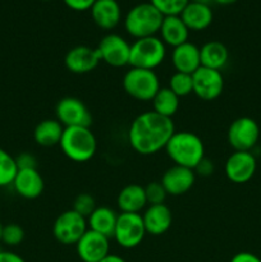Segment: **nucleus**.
<instances>
[{
	"label": "nucleus",
	"instance_id": "f257e3e1",
	"mask_svg": "<svg viewBox=\"0 0 261 262\" xmlns=\"http://www.w3.org/2000/svg\"><path fill=\"white\" fill-rule=\"evenodd\" d=\"M174 132L176 128L170 118L151 110L141 113L133 119L128 129V142L140 155H154L165 148Z\"/></svg>",
	"mask_w": 261,
	"mask_h": 262
},
{
	"label": "nucleus",
	"instance_id": "f03ea898",
	"mask_svg": "<svg viewBox=\"0 0 261 262\" xmlns=\"http://www.w3.org/2000/svg\"><path fill=\"white\" fill-rule=\"evenodd\" d=\"M174 165L194 169V166L205 158V146L201 138L193 132L181 130L174 132L165 148Z\"/></svg>",
	"mask_w": 261,
	"mask_h": 262
},
{
	"label": "nucleus",
	"instance_id": "7ed1b4c3",
	"mask_svg": "<svg viewBox=\"0 0 261 262\" xmlns=\"http://www.w3.org/2000/svg\"><path fill=\"white\" fill-rule=\"evenodd\" d=\"M59 146L69 160L86 163L96 154L97 141L90 127H67Z\"/></svg>",
	"mask_w": 261,
	"mask_h": 262
},
{
	"label": "nucleus",
	"instance_id": "20e7f679",
	"mask_svg": "<svg viewBox=\"0 0 261 262\" xmlns=\"http://www.w3.org/2000/svg\"><path fill=\"white\" fill-rule=\"evenodd\" d=\"M164 15L151 3H141L130 8L124 18V27L128 35L136 40L155 36L160 31Z\"/></svg>",
	"mask_w": 261,
	"mask_h": 262
},
{
	"label": "nucleus",
	"instance_id": "39448f33",
	"mask_svg": "<svg viewBox=\"0 0 261 262\" xmlns=\"http://www.w3.org/2000/svg\"><path fill=\"white\" fill-rule=\"evenodd\" d=\"M165 43L160 37L150 36V37L138 38L130 43L129 64L130 68L150 69L154 71L164 61L166 56Z\"/></svg>",
	"mask_w": 261,
	"mask_h": 262
},
{
	"label": "nucleus",
	"instance_id": "423d86ee",
	"mask_svg": "<svg viewBox=\"0 0 261 262\" xmlns=\"http://www.w3.org/2000/svg\"><path fill=\"white\" fill-rule=\"evenodd\" d=\"M123 89L135 100L151 101L160 90V81L154 71L130 68L123 77Z\"/></svg>",
	"mask_w": 261,
	"mask_h": 262
},
{
	"label": "nucleus",
	"instance_id": "0eeeda50",
	"mask_svg": "<svg viewBox=\"0 0 261 262\" xmlns=\"http://www.w3.org/2000/svg\"><path fill=\"white\" fill-rule=\"evenodd\" d=\"M147 234L143 224L142 215L120 212L118 215L114 235L115 242L123 248H135L142 243L143 238Z\"/></svg>",
	"mask_w": 261,
	"mask_h": 262
},
{
	"label": "nucleus",
	"instance_id": "6e6552de",
	"mask_svg": "<svg viewBox=\"0 0 261 262\" xmlns=\"http://www.w3.org/2000/svg\"><path fill=\"white\" fill-rule=\"evenodd\" d=\"M87 229L89 225L86 217L77 214L74 210H67L54 222L53 235L61 245H77Z\"/></svg>",
	"mask_w": 261,
	"mask_h": 262
},
{
	"label": "nucleus",
	"instance_id": "1a4fd4ad",
	"mask_svg": "<svg viewBox=\"0 0 261 262\" xmlns=\"http://www.w3.org/2000/svg\"><path fill=\"white\" fill-rule=\"evenodd\" d=\"M228 142L234 151H251L258 142L260 127L250 117H241L233 120L228 128Z\"/></svg>",
	"mask_w": 261,
	"mask_h": 262
},
{
	"label": "nucleus",
	"instance_id": "9d476101",
	"mask_svg": "<svg viewBox=\"0 0 261 262\" xmlns=\"http://www.w3.org/2000/svg\"><path fill=\"white\" fill-rule=\"evenodd\" d=\"M56 119L67 127H90L92 115L89 107L82 100L77 97L67 96L58 101L55 106Z\"/></svg>",
	"mask_w": 261,
	"mask_h": 262
},
{
	"label": "nucleus",
	"instance_id": "9b49d317",
	"mask_svg": "<svg viewBox=\"0 0 261 262\" xmlns=\"http://www.w3.org/2000/svg\"><path fill=\"white\" fill-rule=\"evenodd\" d=\"M101 61L114 68H122L129 64L130 43L117 33H109L97 45Z\"/></svg>",
	"mask_w": 261,
	"mask_h": 262
},
{
	"label": "nucleus",
	"instance_id": "f8f14e48",
	"mask_svg": "<svg viewBox=\"0 0 261 262\" xmlns=\"http://www.w3.org/2000/svg\"><path fill=\"white\" fill-rule=\"evenodd\" d=\"M193 94L202 101H212L222 95L224 90V77L222 72L200 67L193 74Z\"/></svg>",
	"mask_w": 261,
	"mask_h": 262
},
{
	"label": "nucleus",
	"instance_id": "ddd939ff",
	"mask_svg": "<svg viewBox=\"0 0 261 262\" xmlns=\"http://www.w3.org/2000/svg\"><path fill=\"white\" fill-rule=\"evenodd\" d=\"M257 161L251 151H234L225 161V176L235 184L247 183L253 178Z\"/></svg>",
	"mask_w": 261,
	"mask_h": 262
},
{
	"label": "nucleus",
	"instance_id": "4468645a",
	"mask_svg": "<svg viewBox=\"0 0 261 262\" xmlns=\"http://www.w3.org/2000/svg\"><path fill=\"white\" fill-rule=\"evenodd\" d=\"M77 255L83 262H99L110 253L109 238L87 229L77 242Z\"/></svg>",
	"mask_w": 261,
	"mask_h": 262
},
{
	"label": "nucleus",
	"instance_id": "2eb2a0df",
	"mask_svg": "<svg viewBox=\"0 0 261 262\" xmlns=\"http://www.w3.org/2000/svg\"><path fill=\"white\" fill-rule=\"evenodd\" d=\"M101 61L97 48L78 45L72 48L64 58V64L74 74H86L94 71Z\"/></svg>",
	"mask_w": 261,
	"mask_h": 262
},
{
	"label": "nucleus",
	"instance_id": "dca6fc26",
	"mask_svg": "<svg viewBox=\"0 0 261 262\" xmlns=\"http://www.w3.org/2000/svg\"><path fill=\"white\" fill-rule=\"evenodd\" d=\"M194 181H196V174L193 169L173 165L164 173L160 182L166 193L170 196H182L193 187Z\"/></svg>",
	"mask_w": 261,
	"mask_h": 262
},
{
	"label": "nucleus",
	"instance_id": "f3484780",
	"mask_svg": "<svg viewBox=\"0 0 261 262\" xmlns=\"http://www.w3.org/2000/svg\"><path fill=\"white\" fill-rule=\"evenodd\" d=\"M141 215H142L146 233L155 237L168 232L173 223L171 210L165 204L148 205L145 212Z\"/></svg>",
	"mask_w": 261,
	"mask_h": 262
},
{
	"label": "nucleus",
	"instance_id": "a211bd4d",
	"mask_svg": "<svg viewBox=\"0 0 261 262\" xmlns=\"http://www.w3.org/2000/svg\"><path fill=\"white\" fill-rule=\"evenodd\" d=\"M90 12L95 25L105 31L117 27L122 18V9L117 0H96Z\"/></svg>",
	"mask_w": 261,
	"mask_h": 262
},
{
	"label": "nucleus",
	"instance_id": "6ab92c4d",
	"mask_svg": "<svg viewBox=\"0 0 261 262\" xmlns=\"http://www.w3.org/2000/svg\"><path fill=\"white\" fill-rule=\"evenodd\" d=\"M171 63L176 72L193 74L201 67L200 60V48L194 43L187 42L173 48L171 51Z\"/></svg>",
	"mask_w": 261,
	"mask_h": 262
},
{
	"label": "nucleus",
	"instance_id": "aec40b11",
	"mask_svg": "<svg viewBox=\"0 0 261 262\" xmlns=\"http://www.w3.org/2000/svg\"><path fill=\"white\" fill-rule=\"evenodd\" d=\"M15 192L20 197L27 200H35L42 194L45 183L38 173L37 169H31V170H18L14 181H13Z\"/></svg>",
	"mask_w": 261,
	"mask_h": 262
},
{
	"label": "nucleus",
	"instance_id": "412c9836",
	"mask_svg": "<svg viewBox=\"0 0 261 262\" xmlns=\"http://www.w3.org/2000/svg\"><path fill=\"white\" fill-rule=\"evenodd\" d=\"M179 15L189 31L206 30L211 25L212 18H214L210 5L201 4V3L193 2V0H189V3Z\"/></svg>",
	"mask_w": 261,
	"mask_h": 262
},
{
	"label": "nucleus",
	"instance_id": "4be33fe9",
	"mask_svg": "<svg viewBox=\"0 0 261 262\" xmlns=\"http://www.w3.org/2000/svg\"><path fill=\"white\" fill-rule=\"evenodd\" d=\"M159 32L161 41L171 48H177L188 41L189 30L181 15H165Z\"/></svg>",
	"mask_w": 261,
	"mask_h": 262
},
{
	"label": "nucleus",
	"instance_id": "5701e85b",
	"mask_svg": "<svg viewBox=\"0 0 261 262\" xmlns=\"http://www.w3.org/2000/svg\"><path fill=\"white\" fill-rule=\"evenodd\" d=\"M117 204L120 212L140 214L147 206L145 187L140 184H128L118 194Z\"/></svg>",
	"mask_w": 261,
	"mask_h": 262
},
{
	"label": "nucleus",
	"instance_id": "b1692460",
	"mask_svg": "<svg viewBox=\"0 0 261 262\" xmlns=\"http://www.w3.org/2000/svg\"><path fill=\"white\" fill-rule=\"evenodd\" d=\"M201 67L222 71L229 60V51L220 41H209L200 48Z\"/></svg>",
	"mask_w": 261,
	"mask_h": 262
},
{
	"label": "nucleus",
	"instance_id": "393cba45",
	"mask_svg": "<svg viewBox=\"0 0 261 262\" xmlns=\"http://www.w3.org/2000/svg\"><path fill=\"white\" fill-rule=\"evenodd\" d=\"M117 212L107 206H99L87 217V225L90 230L100 233L110 239L114 235L115 225L118 220Z\"/></svg>",
	"mask_w": 261,
	"mask_h": 262
},
{
	"label": "nucleus",
	"instance_id": "a878e982",
	"mask_svg": "<svg viewBox=\"0 0 261 262\" xmlns=\"http://www.w3.org/2000/svg\"><path fill=\"white\" fill-rule=\"evenodd\" d=\"M64 127L58 119H44L33 130V140L42 147H53L60 143Z\"/></svg>",
	"mask_w": 261,
	"mask_h": 262
},
{
	"label": "nucleus",
	"instance_id": "bb28decb",
	"mask_svg": "<svg viewBox=\"0 0 261 262\" xmlns=\"http://www.w3.org/2000/svg\"><path fill=\"white\" fill-rule=\"evenodd\" d=\"M151 102H153V112L170 119L179 109V97L169 87H160Z\"/></svg>",
	"mask_w": 261,
	"mask_h": 262
},
{
	"label": "nucleus",
	"instance_id": "cd10ccee",
	"mask_svg": "<svg viewBox=\"0 0 261 262\" xmlns=\"http://www.w3.org/2000/svg\"><path fill=\"white\" fill-rule=\"evenodd\" d=\"M18 173L15 158L0 147V187H7L13 184Z\"/></svg>",
	"mask_w": 261,
	"mask_h": 262
},
{
	"label": "nucleus",
	"instance_id": "c85d7f7f",
	"mask_svg": "<svg viewBox=\"0 0 261 262\" xmlns=\"http://www.w3.org/2000/svg\"><path fill=\"white\" fill-rule=\"evenodd\" d=\"M168 87L179 97V99L184 96H188V95H191L192 92H193L192 74L176 72V73L169 78Z\"/></svg>",
	"mask_w": 261,
	"mask_h": 262
},
{
	"label": "nucleus",
	"instance_id": "c756f323",
	"mask_svg": "<svg viewBox=\"0 0 261 262\" xmlns=\"http://www.w3.org/2000/svg\"><path fill=\"white\" fill-rule=\"evenodd\" d=\"M150 3L165 17L181 14L189 0H150Z\"/></svg>",
	"mask_w": 261,
	"mask_h": 262
},
{
	"label": "nucleus",
	"instance_id": "7c9ffc66",
	"mask_svg": "<svg viewBox=\"0 0 261 262\" xmlns=\"http://www.w3.org/2000/svg\"><path fill=\"white\" fill-rule=\"evenodd\" d=\"M96 202L95 199L90 193H79L73 201V209L77 214L83 217H89L96 209Z\"/></svg>",
	"mask_w": 261,
	"mask_h": 262
},
{
	"label": "nucleus",
	"instance_id": "2f4dec72",
	"mask_svg": "<svg viewBox=\"0 0 261 262\" xmlns=\"http://www.w3.org/2000/svg\"><path fill=\"white\" fill-rule=\"evenodd\" d=\"M25 239V230L18 224H8L3 227L2 242L7 246H18Z\"/></svg>",
	"mask_w": 261,
	"mask_h": 262
},
{
	"label": "nucleus",
	"instance_id": "473e14b6",
	"mask_svg": "<svg viewBox=\"0 0 261 262\" xmlns=\"http://www.w3.org/2000/svg\"><path fill=\"white\" fill-rule=\"evenodd\" d=\"M145 193L146 200H147V205L164 204L166 196H168L161 182H151V183H148L145 187Z\"/></svg>",
	"mask_w": 261,
	"mask_h": 262
},
{
	"label": "nucleus",
	"instance_id": "72a5a7b5",
	"mask_svg": "<svg viewBox=\"0 0 261 262\" xmlns=\"http://www.w3.org/2000/svg\"><path fill=\"white\" fill-rule=\"evenodd\" d=\"M18 170H31L37 169V159L31 152H22L15 158Z\"/></svg>",
	"mask_w": 261,
	"mask_h": 262
},
{
	"label": "nucleus",
	"instance_id": "f704fd0d",
	"mask_svg": "<svg viewBox=\"0 0 261 262\" xmlns=\"http://www.w3.org/2000/svg\"><path fill=\"white\" fill-rule=\"evenodd\" d=\"M194 174L196 176H201V177H209L214 173V164L210 159L204 158L193 169Z\"/></svg>",
	"mask_w": 261,
	"mask_h": 262
},
{
	"label": "nucleus",
	"instance_id": "c9c22d12",
	"mask_svg": "<svg viewBox=\"0 0 261 262\" xmlns=\"http://www.w3.org/2000/svg\"><path fill=\"white\" fill-rule=\"evenodd\" d=\"M63 2L71 9L77 10V12H83V10L91 9L96 0H63Z\"/></svg>",
	"mask_w": 261,
	"mask_h": 262
},
{
	"label": "nucleus",
	"instance_id": "e433bc0d",
	"mask_svg": "<svg viewBox=\"0 0 261 262\" xmlns=\"http://www.w3.org/2000/svg\"><path fill=\"white\" fill-rule=\"evenodd\" d=\"M230 262H261V258L251 252H240L233 256Z\"/></svg>",
	"mask_w": 261,
	"mask_h": 262
},
{
	"label": "nucleus",
	"instance_id": "4c0bfd02",
	"mask_svg": "<svg viewBox=\"0 0 261 262\" xmlns=\"http://www.w3.org/2000/svg\"><path fill=\"white\" fill-rule=\"evenodd\" d=\"M0 262H26L19 255L10 251H0Z\"/></svg>",
	"mask_w": 261,
	"mask_h": 262
},
{
	"label": "nucleus",
	"instance_id": "58836bf2",
	"mask_svg": "<svg viewBox=\"0 0 261 262\" xmlns=\"http://www.w3.org/2000/svg\"><path fill=\"white\" fill-rule=\"evenodd\" d=\"M99 262H125V260L123 257H120V256L109 253L106 257H104L101 261H99Z\"/></svg>",
	"mask_w": 261,
	"mask_h": 262
},
{
	"label": "nucleus",
	"instance_id": "ea45409f",
	"mask_svg": "<svg viewBox=\"0 0 261 262\" xmlns=\"http://www.w3.org/2000/svg\"><path fill=\"white\" fill-rule=\"evenodd\" d=\"M212 2L217 3V4H223V5H228V4H233L237 0H212Z\"/></svg>",
	"mask_w": 261,
	"mask_h": 262
},
{
	"label": "nucleus",
	"instance_id": "a19ab883",
	"mask_svg": "<svg viewBox=\"0 0 261 262\" xmlns=\"http://www.w3.org/2000/svg\"><path fill=\"white\" fill-rule=\"evenodd\" d=\"M193 2L201 3V4H207V5H210V3H211L212 0H193Z\"/></svg>",
	"mask_w": 261,
	"mask_h": 262
},
{
	"label": "nucleus",
	"instance_id": "79ce46f5",
	"mask_svg": "<svg viewBox=\"0 0 261 262\" xmlns=\"http://www.w3.org/2000/svg\"><path fill=\"white\" fill-rule=\"evenodd\" d=\"M2 232H3V225L0 224V242H2Z\"/></svg>",
	"mask_w": 261,
	"mask_h": 262
},
{
	"label": "nucleus",
	"instance_id": "37998d69",
	"mask_svg": "<svg viewBox=\"0 0 261 262\" xmlns=\"http://www.w3.org/2000/svg\"><path fill=\"white\" fill-rule=\"evenodd\" d=\"M0 251H2V250H0Z\"/></svg>",
	"mask_w": 261,
	"mask_h": 262
}]
</instances>
